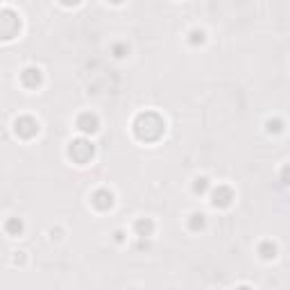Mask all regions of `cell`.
Wrapping results in <instances>:
<instances>
[{
	"label": "cell",
	"mask_w": 290,
	"mask_h": 290,
	"mask_svg": "<svg viewBox=\"0 0 290 290\" xmlns=\"http://www.w3.org/2000/svg\"><path fill=\"white\" fill-rule=\"evenodd\" d=\"M21 79H23L25 86H36V84L41 82V71L39 68H27V71H23Z\"/></svg>",
	"instance_id": "7"
},
{
	"label": "cell",
	"mask_w": 290,
	"mask_h": 290,
	"mask_svg": "<svg viewBox=\"0 0 290 290\" xmlns=\"http://www.w3.org/2000/svg\"><path fill=\"white\" fill-rule=\"evenodd\" d=\"M71 157L77 161V163H79V166H84V163L93 157V145H91L89 141L79 138V141L71 143Z\"/></svg>",
	"instance_id": "2"
},
{
	"label": "cell",
	"mask_w": 290,
	"mask_h": 290,
	"mask_svg": "<svg viewBox=\"0 0 290 290\" xmlns=\"http://www.w3.org/2000/svg\"><path fill=\"white\" fill-rule=\"evenodd\" d=\"M111 2H116V5H118V2H123V0H111Z\"/></svg>",
	"instance_id": "15"
},
{
	"label": "cell",
	"mask_w": 290,
	"mask_h": 290,
	"mask_svg": "<svg viewBox=\"0 0 290 290\" xmlns=\"http://www.w3.org/2000/svg\"><path fill=\"white\" fill-rule=\"evenodd\" d=\"M77 125H79V130H82L84 134H93V132L98 130V118H95L93 113H84Z\"/></svg>",
	"instance_id": "5"
},
{
	"label": "cell",
	"mask_w": 290,
	"mask_h": 290,
	"mask_svg": "<svg viewBox=\"0 0 290 290\" xmlns=\"http://www.w3.org/2000/svg\"><path fill=\"white\" fill-rule=\"evenodd\" d=\"M281 175H284L286 184H290V166H286V168H284V172H281Z\"/></svg>",
	"instance_id": "12"
},
{
	"label": "cell",
	"mask_w": 290,
	"mask_h": 290,
	"mask_svg": "<svg viewBox=\"0 0 290 290\" xmlns=\"http://www.w3.org/2000/svg\"><path fill=\"white\" fill-rule=\"evenodd\" d=\"M93 204L98 209H111V204H113V195L109 193V190H98L93 195Z\"/></svg>",
	"instance_id": "6"
},
{
	"label": "cell",
	"mask_w": 290,
	"mask_h": 290,
	"mask_svg": "<svg viewBox=\"0 0 290 290\" xmlns=\"http://www.w3.org/2000/svg\"><path fill=\"white\" fill-rule=\"evenodd\" d=\"M261 256H263V259H274V245L263 243V247H261Z\"/></svg>",
	"instance_id": "9"
},
{
	"label": "cell",
	"mask_w": 290,
	"mask_h": 290,
	"mask_svg": "<svg viewBox=\"0 0 290 290\" xmlns=\"http://www.w3.org/2000/svg\"><path fill=\"white\" fill-rule=\"evenodd\" d=\"M113 53H116V57H123L125 48H123V46H116V48H113Z\"/></svg>",
	"instance_id": "13"
},
{
	"label": "cell",
	"mask_w": 290,
	"mask_h": 290,
	"mask_svg": "<svg viewBox=\"0 0 290 290\" xmlns=\"http://www.w3.org/2000/svg\"><path fill=\"white\" fill-rule=\"evenodd\" d=\"M136 231H138V236H150V234H152V222H150V220H138Z\"/></svg>",
	"instance_id": "8"
},
{
	"label": "cell",
	"mask_w": 290,
	"mask_h": 290,
	"mask_svg": "<svg viewBox=\"0 0 290 290\" xmlns=\"http://www.w3.org/2000/svg\"><path fill=\"white\" fill-rule=\"evenodd\" d=\"M59 2H64V5H77L79 0H59Z\"/></svg>",
	"instance_id": "14"
},
{
	"label": "cell",
	"mask_w": 290,
	"mask_h": 290,
	"mask_svg": "<svg viewBox=\"0 0 290 290\" xmlns=\"http://www.w3.org/2000/svg\"><path fill=\"white\" fill-rule=\"evenodd\" d=\"M231 200H234V195H231V190L227 186H220L213 193V207H229Z\"/></svg>",
	"instance_id": "4"
},
{
	"label": "cell",
	"mask_w": 290,
	"mask_h": 290,
	"mask_svg": "<svg viewBox=\"0 0 290 290\" xmlns=\"http://www.w3.org/2000/svg\"><path fill=\"white\" fill-rule=\"evenodd\" d=\"M207 182H209L207 177H197L195 179V193H202V190L207 188Z\"/></svg>",
	"instance_id": "11"
},
{
	"label": "cell",
	"mask_w": 290,
	"mask_h": 290,
	"mask_svg": "<svg viewBox=\"0 0 290 290\" xmlns=\"http://www.w3.org/2000/svg\"><path fill=\"white\" fill-rule=\"evenodd\" d=\"M190 218H193V229H202L204 227V215L202 213H193Z\"/></svg>",
	"instance_id": "10"
},
{
	"label": "cell",
	"mask_w": 290,
	"mask_h": 290,
	"mask_svg": "<svg viewBox=\"0 0 290 290\" xmlns=\"http://www.w3.org/2000/svg\"><path fill=\"white\" fill-rule=\"evenodd\" d=\"M36 132H39V123L32 118H18L16 120V134H23V136H34Z\"/></svg>",
	"instance_id": "3"
},
{
	"label": "cell",
	"mask_w": 290,
	"mask_h": 290,
	"mask_svg": "<svg viewBox=\"0 0 290 290\" xmlns=\"http://www.w3.org/2000/svg\"><path fill=\"white\" fill-rule=\"evenodd\" d=\"M152 127H157V130H166L163 120L152 111L141 113V116L136 118V123H134V132H136V136L141 138V141H157V138L161 136V134L152 132Z\"/></svg>",
	"instance_id": "1"
}]
</instances>
